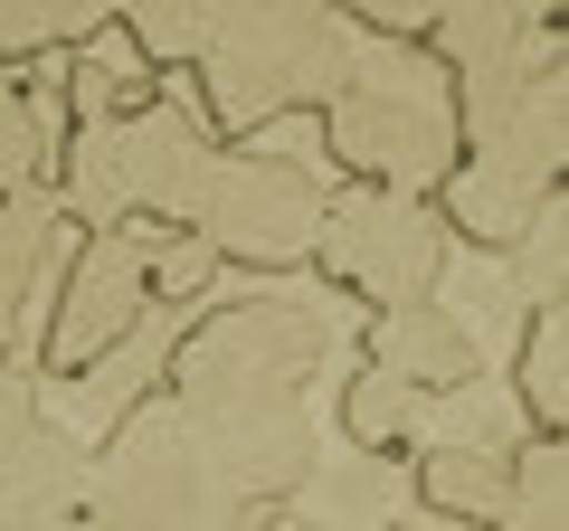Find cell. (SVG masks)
<instances>
[{
    "label": "cell",
    "mask_w": 569,
    "mask_h": 531,
    "mask_svg": "<svg viewBox=\"0 0 569 531\" xmlns=\"http://www.w3.org/2000/svg\"><path fill=\"white\" fill-rule=\"evenodd\" d=\"M114 10H67V0H0V77H29L39 58H77L104 39Z\"/></svg>",
    "instance_id": "obj_16"
},
{
    "label": "cell",
    "mask_w": 569,
    "mask_h": 531,
    "mask_svg": "<svg viewBox=\"0 0 569 531\" xmlns=\"http://www.w3.org/2000/svg\"><path fill=\"white\" fill-rule=\"evenodd\" d=\"M48 152H58V123L29 96V77H0V190H48Z\"/></svg>",
    "instance_id": "obj_19"
},
{
    "label": "cell",
    "mask_w": 569,
    "mask_h": 531,
    "mask_svg": "<svg viewBox=\"0 0 569 531\" xmlns=\"http://www.w3.org/2000/svg\"><path fill=\"white\" fill-rule=\"evenodd\" d=\"M560 171H569V48H550L512 86V104L466 123V152L437 181V219H447L456 247L512 257V238L560 200Z\"/></svg>",
    "instance_id": "obj_4"
},
{
    "label": "cell",
    "mask_w": 569,
    "mask_h": 531,
    "mask_svg": "<svg viewBox=\"0 0 569 531\" xmlns=\"http://www.w3.org/2000/svg\"><path fill=\"white\" fill-rule=\"evenodd\" d=\"M323 152L370 190H418L437 200V181L466 152V114H456L447 67L418 39H351L342 77L323 96Z\"/></svg>",
    "instance_id": "obj_3"
},
{
    "label": "cell",
    "mask_w": 569,
    "mask_h": 531,
    "mask_svg": "<svg viewBox=\"0 0 569 531\" xmlns=\"http://www.w3.org/2000/svg\"><path fill=\"white\" fill-rule=\"evenodd\" d=\"M58 200L48 190H0V332L20 323V304L39 294L48 257H58Z\"/></svg>",
    "instance_id": "obj_14"
},
{
    "label": "cell",
    "mask_w": 569,
    "mask_h": 531,
    "mask_svg": "<svg viewBox=\"0 0 569 531\" xmlns=\"http://www.w3.org/2000/svg\"><path fill=\"white\" fill-rule=\"evenodd\" d=\"M86 437L39 399V370L0 361V531H86Z\"/></svg>",
    "instance_id": "obj_9"
},
{
    "label": "cell",
    "mask_w": 569,
    "mask_h": 531,
    "mask_svg": "<svg viewBox=\"0 0 569 531\" xmlns=\"http://www.w3.org/2000/svg\"><path fill=\"white\" fill-rule=\"evenodd\" d=\"M313 380H323L313 304L284 294L200 304L152 389L123 399L114 428L86 447V531H238L247 512H295V493L323 465Z\"/></svg>",
    "instance_id": "obj_1"
},
{
    "label": "cell",
    "mask_w": 569,
    "mask_h": 531,
    "mask_svg": "<svg viewBox=\"0 0 569 531\" xmlns=\"http://www.w3.org/2000/svg\"><path fill=\"white\" fill-rule=\"evenodd\" d=\"M58 96H67V133H77V123H114V114H142V104L162 96V77H152V67H142L133 48L114 39V20H104V39H86L77 58H67Z\"/></svg>",
    "instance_id": "obj_12"
},
{
    "label": "cell",
    "mask_w": 569,
    "mask_h": 531,
    "mask_svg": "<svg viewBox=\"0 0 569 531\" xmlns=\"http://www.w3.org/2000/svg\"><path fill=\"white\" fill-rule=\"evenodd\" d=\"M305 266L332 294H351V304L399 313V304H437V285H447V266H456V238L437 219V200L351 181V190L323 200V228H313Z\"/></svg>",
    "instance_id": "obj_6"
},
{
    "label": "cell",
    "mask_w": 569,
    "mask_h": 531,
    "mask_svg": "<svg viewBox=\"0 0 569 531\" xmlns=\"http://www.w3.org/2000/svg\"><path fill=\"white\" fill-rule=\"evenodd\" d=\"M351 58V20L323 0H209V39H200V133L238 152L247 133L284 114H323L332 77Z\"/></svg>",
    "instance_id": "obj_2"
},
{
    "label": "cell",
    "mask_w": 569,
    "mask_h": 531,
    "mask_svg": "<svg viewBox=\"0 0 569 531\" xmlns=\"http://www.w3.org/2000/svg\"><path fill=\"white\" fill-rule=\"evenodd\" d=\"M389 531H418V522H389Z\"/></svg>",
    "instance_id": "obj_22"
},
{
    "label": "cell",
    "mask_w": 569,
    "mask_h": 531,
    "mask_svg": "<svg viewBox=\"0 0 569 531\" xmlns=\"http://www.w3.org/2000/svg\"><path fill=\"white\" fill-rule=\"evenodd\" d=\"M503 266H512V304H522V313H560L569 304V209L550 200L541 219L512 238Z\"/></svg>",
    "instance_id": "obj_18"
},
{
    "label": "cell",
    "mask_w": 569,
    "mask_h": 531,
    "mask_svg": "<svg viewBox=\"0 0 569 531\" xmlns=\"http://www.w3.org/2000/svg\"><path fill=\"white\" fill-rule=\"evenodd\" d=\"M332 190L313 181L295 152H209L200 190H190V238L219 266H247V275H295L313 257V228H323Z\"/></svg>",
    "instance_id": "obj_7"
},
{
    "label": "cell",
    "mask_w": 569,
    "mask_h": 531,
    "mask_svg": "<svg viewBox=\"0 0 569 531\" xmlns=\"http://www.w3.org/2000/svg\"><path fill=\"white\" fill-rule=\"evenodd\" d=\"M493 531H569V447L560 437H522L512 447V493Z\"/></svg>",
    "instance_id": "obj_17"
},
{
    "label": "cell",
    "mask_w": 569,
    "mask_h": 531,
    "mask_svg": "<svg viewBox=\"0 0 569 531\" xmlns=\"http://www.w3.org/2000/svg\"><path fill=\"white\" fill-rule=\"evenodd\" d=\"M512 418L531 437H560L569 447V313H522V342H512Z\"/></svg>",
    "instance_id": "obj_13"
},
{
    "label": "cell",
    "mask_w": 569,
    "mask_h": 531,
    "mask_svg": "<svg viewBox=\"0 0 569 531\" xmlns=\"http://www.w3.org/2000/svg\"><path fill=\"white\" fill-rule=\"evenodd\" d=\"M209 285H219V257H209L190 228H171V238L152 247V313H200Z\"/></svg>",
    "instance_id": "obj_20"
},
{
    "label": "cell",
    "mask_w": 569,
    "mask_h": 531,
    "mask_svg": "<svg viewBox=\"0 0 569 531\" xmlns=\"http://www.w3.org/2000/svg\"><path fill=\"white\" fill-rule=\"evenodd\" d=\"M238 531H323V522H305V512H247Z\"/></svg>",
    "instance_id": "obj_21"
},
{
    "label": "cell",
    "mask_w": 569,
    "mask_h": 531,
    "mask_svg": "<svg viewBox=\"0 0 569 531\" xmlns=\"http://www.w3.org/2000/svg\"><path fill=\"white\" fill-rule=\"evenodd\" d=\"M0 361H10V342H0Z\"/></svg>",
    "instance_id": "obj_23"
},
{
    "label": "cell",
    "mask_w": 569,
    "mask_h": 531,
    "mask_svg": "<svg viewBox=\"0 0 569 531\" xmlns=\"http://www.w3.org/2000/svg\"><path fill=\"white\" fill-rule=\"evenodd\" d=\"M408 484H418V512L466 522V531H493V522H503V493H512V447H493V437L418 447V455H408Z\"/></svg>",
    "instance_id": "obj_11"
},
{
    "label": "cell",
    "mask_w": 569,
    "mask_h": 531,
    "mask_svg": "<svg viewBox=\"0 0 569 531\" xmlns=\"http://www.w3.org/2000/svg\"><path fill=\"white\" fill-rule=\"evenodd\" d=\"M361 370L418 389L427 409H437V399H466L485 380V351H475V332L447 304H399V313H370L361 323Z\"/></svg>",
    "instance_id": "obj_10"
},
{
    "label": "cell",
    "mask_w": 569,
    "mask_h": 531,
    "mask_svg": "<svg viewBox=\"0 0 569 531\" xmlns=\"http://www.w3.org/2000/svg\"><path fill=\"white\" fill-rule=\"evenodd\" d=\"M209 152L219 143L200 133V114L171 104V96H152L142 114L58 133V152H48V200H58L67 228H123V219L181 228Z\"/></svg>",
    "instance_id": "obj_5"
},
{
    "label": "cell",
    "mask_w": 569,
    "mask_h": 531,
    "mask_svg": "<svg viewBox=\"0 0 569 531\" xmlns=\"http://www.w3.org/2000/svg\"><path fill=\"white\" fill-rule=\"evenodd\" d=\"M427 399L418 389H399V380H380V370H351L342 380V437L361 455H418L427 447Z\"/></svg>",
    "instance_id": "obj_15"
},
{
    "label": "cell",
    "mask_w": 569,
    "mask_h": 531,
    "mask_svg": "<svg viewBox=\"0 0 569 531\" xmlns=\"http://www.w3.org/2000/svg\"><path fill=\"white\" fill-rule=\"evenodd\" d=\"M162 238H171V228H152V219L77 228V247H67V266H58L48 332H39V351H29L39 380L77 389L104 351H123L142 323H152V247H162Z\"/></svg>",
    "instance_id": "obj_8"
}]
</instances>
